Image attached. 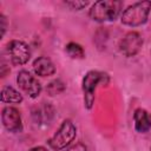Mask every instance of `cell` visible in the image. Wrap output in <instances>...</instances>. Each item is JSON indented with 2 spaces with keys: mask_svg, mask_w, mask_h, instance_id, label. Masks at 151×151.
I'll use <instances>...</instances> for the list:
<instances>
[{
  "mask_svg": "<svg viewBox=\"0 0 151 151\" xmlns=\"http://www.w3.org/2000/svg\"><path fill=\"white\" fill-rule=\"evenodd\" d=\"M109 83V76L99 71H90L83 78L81 87L84 92V105L86 109H91L94 103V92L98 85H106Z\"/></svg>",
  "mask_w": 151,
  "mask_h": 151,
  "instance_id": "obj_2",
  "label": "cell"
},
{
  "mask_svg": "<svg viewBox=\"0 0 151 151\" xmlns=\"http://www.w3.org/2000/svg\"><path fill=\"white\" fill-rule=\"evenodd\" d=\"M34 73L39 77H50L55 73V66L47 57H39L33 63Z\"/></svg>",
  "mask_w": 151,
  "mask_h": 151,
  "instance_id": "obj_9",
  "label": "cell"
},
{
  "mask_svg": "<svg viewBox=\"0 0 151 151\" xmlns=\"http://www.w3.org/2000/svg\"><path fill=\"white\" fill-rule=\"evenodd\" d=\"M0 22H1V37H4L6 32V27H7V20L4 14H0Z\"/></svg>",
  "mask_w": 151,
  "mask_h": 151,
  "instance_id": "obj_16",
  "label": "cell"
},
{
  "mask_svg": "<svg viewBox=\"0 0 151 151\" xmlns=\"http://www.w3.org/2000/svg\"><path fill=\"white\" fill-rule=\"evenodd\" d=\"M65 51L72 59H83L84 55H85V52H84L83 47L79 44H76V42H68L66 45Z\"/></svg>",
  "mask_w": 151,
  "mask_h": 151,
  "instance_id": "obj_12",
  "label": "cell"
},
{
  "mask_svg": "<svg viewBox=\"0 0 151 151\" xmlns=\"http://www.w3.org/2000/svg\"><path fill=\"white\" fill-rule=\"evenodd\" d=\"M1 101L2 103H14L19 104L22 101V96L11 86H5L1 91Z\"/></svg>",
  "mask_w": 151,
  "mask_h": 151,
  "instance_id": "obj_11",
  "label": "cell"
},
{
  "mask_svg": "<svg viewBox=\"0 0 151 151\" xmlns=\"http://www.w3.org/2000/svg\"><path fill=\"white\" fill-rule=\"evenodd\" d=\"M28 151H48V150L46 147H44V146H35V147L29 149Z\"/></svg>",
  "mask_w": 151,
  "mask_h": 151,
  "instance_id": "obj_17",
  "label": "cell"
},
{
  "mask_svg": "<svg viewBox=\"0 0 151 151\" xmlns=\"http://www.w3.org/2000/svg\"><path fill=\"white\" fill-rule=\"evenodd\" d=\"M63 151H87V147L83 143H76V144H73V145L64 149Z\"/></svg>",
  "mask_w": 151,
  "mask_h": 151,
  "instance_id": "obj_15",
  "label": "cell"
},
{
  "mask_svg": "<svg viewBox=\"0 0 151 151\" xmlns=\"http://www.w3.org/2000/svg\"><path fill=\"white\" fill-rule=\"evenodd\" d=\"M76 133L77 129L74 124L70 119H66L61 123L58 131L48 139V145L53 150H63L76 138Z\"/></svg>",
  "mask_w": 151,
  "mask_h": 151,
  "instance_id": "obj_4",
  "label": "cell"
},
{
  "mask_svg": "<svg viewBox=\"0 0 151 151\" xmlns=\"http://www.w3.org/2000/svg\"><path fill=\"white\" fill-rule=\"evenodd\" d=\"M134 129L137 132L144 133L151 129V114L144 109H137L133 114Z\"/></svg>",
  "mask_w": 151,
  "mask_h": 151,
  "instance_id": "obj_10",
  "label": "cell"
},
{
  "mask_svg": "<svg viewBox=\"0 0 151 151\" xmlns=\"http://www.w3.org/2000/svg\"><path fill=\"white\" fill-rule=\"evenodd\" d=\"M7 53L14 65H24L29 60L31 50L28 45L20 40H12L7 44Z\"/></svg>",
  "mask_w": 151,
  "mask_h": 151,
  "instance_id": "obj_5",
  "label": "cell"
},
{
  "mask_svg": "<svg viewBox=\"0 0 151 151\" xmlns=\"http://www.w3.org/2000/svg\"><path fill=\"white\" fill-rule=\"evenodd\" d=\"M64 4L67 7H70L71 9L80 11V9H83L84 7H86L88 5V1H65Z\"/></svg>",
  "mask_w": 151,
  "mask_h": 151,
  "instance_id": "obj_14",
  "label": "cell"
},
{
  "mask_svg": "<svg viewBox=\"0 0 151 151\" xmlns=\"http://www.w3.org/2000/svg\"><path fill=\"white\" fill-rule=\"evenodd\" d=\"M65 90V84L61 81V80H54V81H51L47 87H46V91L48 92L50 96H55V94H59L61 93L63 91Z\"/></svg>",
  "mask_w": 151,
  "mask_h": 151,
  "instance_id": "obj_13",
  "label": "cell"
},
{
  "mask_svg": "<svg viewBox=\"0 0 151 151\" xmlns=\"http://www.w3.org/2000/svg\"><path fill=\"white\" fill-rule=\"evenodd\" d=\"M150 151H151V149H150Z\"/></svg>",
  "mask_w": 151,
  "mask_h": 151,
  "instance_id": "obj_18",
  "label": "cell"
},
{
  "mask_svg": "<svg viewBox=\"0 0 151 151\" xmlns=\"http://www.w3.org/2000/svg\"><path fill=\"white\" fill-rule=\"evenodd\" d=\"M143 46V38L138 32H129L119 41V51L123 55L134 57Z\"/></svg>",
  "mask_w": 151,
  "mask_h": 151,
  "instance_id": "obj_6",
  "label": "cell"
},
{
  "mask_svg": "<svg viewBox=\"0 0 151 151\" xmlns=\"http://www.w3.org/2000/svg\"><path fill=\"white\" fill-rule=\"evenodd\" d=\"M1 120L5 129L9 132H20L22 130V123L19 111L15 107L7 106L2 110Z\"/></svg>",
  "mask_w": 151,
  "mask_h": 151,
  "instance_id": "obj_8",
  "label": "cell"
},
{
  "mask_svg": "<svg viewBox=\"0 0 151 151\" xmlns=\"http://www.w3.org/2000/svg\"><path fill=\"white\" fill-rule=\"evenodd\" d=\"M151 9L150 1H139L129 6L122 14V24L126 26H140L146 22L149 13Z\"/></svg>",
  "mask_w": 151,
  "mask_h": 151,
  "instance_id": "obj_3",
  "label": "cell"
},
{
  "mask_svg": "<svg viewBox=\"0 0 151 151\" xmlns=\"http://www.w3.org/2000/svg\"><path fill=\"white\" fill-rule=\"evenodd\" d=\"M122 7L123 2L119 0H101L93 4L88 15L93 21H112L119 15Z\"/></svg>",
  "mask_w": 151,
  "mask_h": 151,
  "instance_id": "obj_1",
  "label": "cell"
},
{
  "mask_svg": "<svg viewBox=\"0 0 151 151\" xmlns=\"http://www.w3.org/2000/svg\"><path fill=\"white\" fill-rule=\"evenodd\" d=\"M17 83L19 87L31 98H37L41 92L40 83L28 71H25V70L20 71L17 76Z\"/></svg>",
  "mask_w": 151,
  "mask_h": 151,
  "instance_id": "obj_7",
  "label": "cell"
}]
</instances>
